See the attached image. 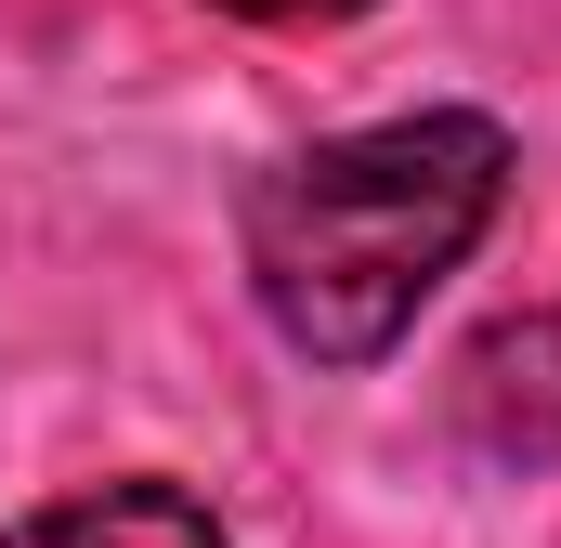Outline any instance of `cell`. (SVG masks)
I'll use <instances>...</instances> for the list:
<instances>
[{
	"instance_id": "3957f363",
	"label": "cell",
	"mask_w": 561,
	"mask_h": 548,
	"mask_svg": "<svg viewBox=\"0 0 561 548\" xmlns=\"http://www.w3.org/2000/svg\"><path fill=\"white\" fill-rule=\"evenodd\" d=\"M0 548H222V523H209L183 483H92V496L13 523Z\"/></svg>"
},
{
	"instance_id": "7a4b0ae2",
	"label": "cell",
	"mask_w": 561,
	"mask_h": 548,
	"mask_svg": "<svg viewBox=\"0 0 561 548\" xmlns=\"http://www.w3.org/2000/svg\"><path fill=\"white\" fill-rule=\"evenodd\" d=\"M457 406H470V431H483L496 457H561V313L496 327V340L470 353Z\"/></svg>"
},
{
	"instance_id": "6da1fadb",
	"label": "cell",
	"mask_w": 561,
	"mask_h": 548,
	"mask_svg": "<svg viewBox=\"0 0 561 548\" xmlns=\"http://www.w3.org/2000/svg\"><path fill=\"white\" fill-rule=\"evenodd\" d=\"M496 196H510V132L483 105H431V118H379V132L275 157L236 209V249L287 353L379 366L419 327V300L483 249Z\"/></svg>"
},
{
	"instance_id": "277c9868",
	"label": "cell",
	"mask_w": 561,
	"mask_h": 548,
	"mask_svg": "<svg viewBox=\"0 0 561 548\" xmlns=\"http://www.w3.org/2000/svg\"><path fill=\"white\" fill-rule=\"evenodd\" d=\"M222 13H262V26H340V13H379V0H222Z\"/></svg>"
}]
</instances>
